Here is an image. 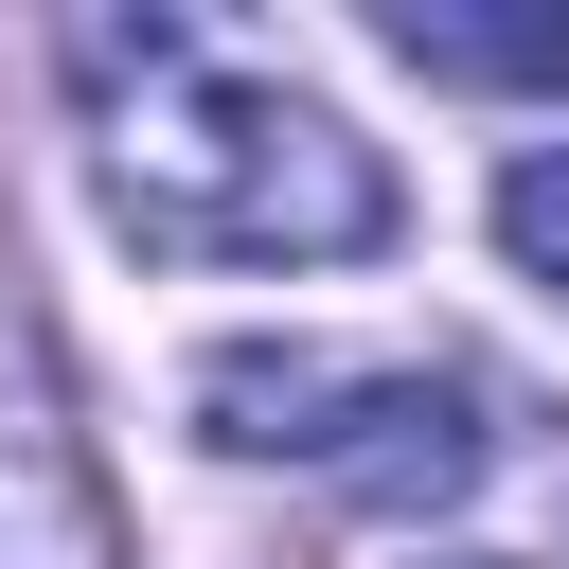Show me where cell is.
<instances>
[{
    "label": "cell",
    "instance_id": "obj_1",
    "mask_svg": "<svg viewBox=\"0 0 569 569\" xmlns=\"http://www.w3.org/2000/svg\"><path fill=\"white\" fill-rule=\"evenodd\" d=\"M89 71H107L89 196L124 249H160V267H356V249H391V160L320 89L213 71L196 36H89Z\"/></svg>",
    "mask_w": 569,
    "mask_h": 569
},
{
    "label": "cell",
    "instance_id": "obj_2",
    "mask_svg": "<svg viewBox=\"0 0 569 569\" xmlns=\"http://www.w3.org/2000/svg\"><path fill=\"white\" fill-rule=\"evenodd\" d=\"M196 427L231 462H302L373 516H427L480 480V391L462 373H409V356H320V338H231L196 356Z\"/></svg>",
    "mask_w": 569,
    "mask_h": 569
},
{
    "label": "cell",
    "instance_id": "obj_3",
    "mask_svg": "<svg viewBox=\"0 0 569 569\" xmlns=\"http://www.w3.org/2000/svg\"><path fill=\"white\" fill-rule=\"evenodd\" d=\"M0 569H124V516H107V462L71 427V373H53L18 249H0Z\"/></svg>",
    "mask_w": 569,
    "mask_h": 569
},
{
    "label": "cell",
    "instance_id": "obj_4",
    "mask_svg": "<svg viewBox=\"0 0 569 569\" xmlns=\"http://www.w3.org/2000/svg\"><path fill=\"white\" fill-rule=\"evenodd\" d=\"M373 36L445 89H569V0H373Z\"/></svg>",
    "mask_w": 569,
    "mask_h": 569
},
{
    "label": "cell",
    "instance_id": "obj_5",
    "mask_svg": "<svg viewBox=\"0 0 569 569\" xmlns=\"http://www.w3.org/2000/svg\"><path fill=\"white\" fill-rule=\"evenodd\" d=\"M498 249H516V284L569 302V142H533V160L498 178Z\"/></svg>",
    "mask_w": 569,
    "mask_h": 569
},
{
    "label": "cell",
    "instance_id": "obj_6",
    "mask_svg": "<svg viewBox=\"0 0 569 569\" xmlns=\"http://www.w3.org/2000/svg\"><path fill=\"white\" fill-rule=\"evenodd\" d=\"M445 569H480V551H445Z\"/></svg>",
    "mask_w": 569,
    "mask_h": 569
}]
</instances>
